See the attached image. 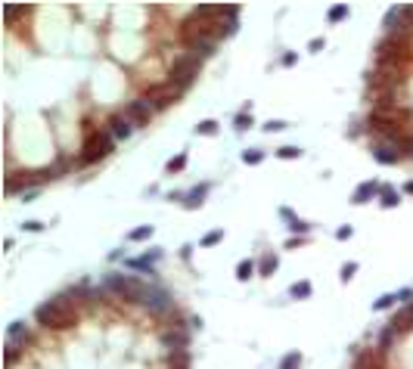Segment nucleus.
<instances>
[{"mask_svg": "<svg viewBox=\"0 0 413 369\" xmlns=\"http://www.w3.org/2000/svg\"><path fill=\"white\" fill-rule=\"evenodd\" d=\"M277 155L280 158H298L301 149H298V146H283V149H277Z\"/></svg>", "mask_w": 413, "mask_h": 369, "instance_id": "42", "label": "nucleus"}, {"mask_svg": "<svg viewBox=\"0 0 413 369\" xmlns=\"http://www.w3.org/2000/svg\"><path fill=\"white\" fill-rule=\"evenodd\" d=\"M190 350H174L168 354V369H190Z\"/></svg>", "mask_w": 413, "mask_h": 369, "instance_id": "23", "label": "nucleus"}, {"mask_svg": "<svg viewBox=\"0 0 413 369\" xmlns=\"http://www.w3.org/2000/svg\"><path fill=\"white\" fill-rule=\"evenodd\" d=\"M161 344L168 347V354H174V350H187L190 332H171V329H165V332H161Z\"/></svg>", "mask_w": 413, "mask_h": 369, "instance_id": "17", "label": "nucleus"}, {"mask_svg": "<svg viewBox=\"0 0 413 369\" xmlns=\"http://www.w3.org/2000/svg\"><path fill=\"white\" fill-rule=\"evenodd\" d=\"M34 320H38L41 326H50V329H71V326H78V317L62 301H56V298L34 310Z\"/></svg>", "mask_w": 413, "mask_h": 369, "instance_id": "3", "label": "nucleus"}, {"mask_svg": "<svg viewBox=\"0 0 413 369\" xmlns=\"http://www.w3.org/2000/svg\"><path fill=\"white\" fill-rule=\"evenodd\" d=\"M280 217H283V220H289V230H292V233H298V236H304V233L311 230V227L304 224V220H298V217H295L289 208H280Z\"/></svg>", "mask_w": 413, "mask_h": 369, "instance_id": "22", "label": "nucleus"}, {"mask_svg": "<svg viewBox=\"0 0 413 369\" xmlns=\"http://www.w3.org/2000/svg\"><path fill=\"white\" fill-rule=\"evenodd\" d=\"M53 174H50V168H44V171H34V174H10L7 180H4V190L13 196V193H22V190H28V187H38V183H44V180H50Z\"/></svg>", "mask_w": 413, "mask_h": 369, "instance_id": "8", "label": "nucleus"}, {"mask_svg": "<svg viewBox=\"0 0 413 369\" xmlns=\"http://www.w3.org/2000/svg\"><path fill=\"white\" fill-rule=\"evenodd\" d=\"M71 164H75V161H71L68 155H59V158H56V164L50 168V174H53V177H59V174H68V171H71Z\"/></svg>", "mask_w": 413, "mask_h": 369, "instance_id": "27", "label": "nucleus"}, {"mask_svg": "<svg viewBox=\"0 0 413 369\" xmlns=\"http://www.w3.org/2000/svg\"><path fill=\"white\" fill-rule=\"evenodd\" d=\"M277 264H280V257H277V254H264L261 261H258V270H261V276H271V273L277 270Z\"/></svg>", "mask_w": 413, "mask_h": 369, "instance_id": "25", "label": "nucleus"}, {"mask_svg": "<svg viewBox=\"0 0 413 369\" xmlns=\"http://www.w3.org/2000/svg\"><path fill=\"white\" fill-rule=\"evenodd\" d=\"M161 257V248H152L149 254H143V257H134V261H128V267L131 270H140V273H146L149 280H155V267H152V261H158Z\"/></svg>", "mask_w": 413, "mask_h": 369, "instance_id": "13", "label": "nucleus"}, {"mask_svg": "<svg viewBox=\"0 0 413 369\" xmlns=\"http://www.w3.org/2000/svg\"><path fill=\"white\" fill-rule=\"evenodd\" d=\"M298 366H301V354H298V350H289V354L280 360V369H298Z\"/></svg>", "mask_w": 413, "mask_h": 369, "instance_id": "29", "label": "nucleus"}, {"mask_svg": "<svg viewBox=\"0 0 413 369\" xmlns=\"http://www.w3.org/2000/svg\"><path fill=\"white\" fill-rule=\"evenodd\" d=\"M404 22H407V31H413V7H404Z\"/></svg>", "mask_w": 413, "mask_h": 369, "instance_id": "46", "label": "nucleus"}, {"mask_svg": "<svg viewBox=\"0 0 413 369\" xmlns=\"http://www.w3.org/2000/svg\"><path fill=\"white\" fill-rule=\"evenodd\" d=\"M348 236H351V227H348V224L336 230V239H348Z\"/></svg>", "mask_w": 413, "mask_h": 369, "instance_id": "48", "label": "nucleus"}, {"mask_svg": "<svg viewBox=\"0 0 413 369\" xmlns=\"http://www.w3.org/2000/svg\"><path fill=\"white\" fill-rule=\"evenodd\" d=\"M152 236V227H137L128 239H131V242H143V239H149Z\"/></svg>", "mask_w": 413, "mask_h": 369, "instance_id": "40", "label": "nucleus"}, {"mask_svg": "<svg viewBox=\"0 0 413 369\" xmlns=\"http://www.w3.org/2000/svg\"><path fill=\"white\" fill-rule=\"evenodd\" d=\"M348 13H351V10H348L345 4H336V7H329L326 19H329V22H342V19H348Z\"/></svg>", "mask_w": 413, "mask_h": 369, "instance_id": "28", "label": "nucleus"}, {"mask_svg": "<svg viewBox=\"0 0 413 369\" xmlns=\"http://www.w3.org/2000/svg\"><path fill=\"white\" fill-rule=\"evenodd\" d=\"M196 131L205 134V137H211V134H218V121H214V118H205V121L196 124Z\"/></svg>", "mask_w": 413, "mask_h": 369, "instance_id": "32", "label": "nucleus"}, {"mask_svg": "<svg viewBox=\"0 0 413 369\" xmlns=\"http://www.w3.org/2000/svg\"><path fill=\"white\" fill-rule=\"evenodd\" d=\"M103 289L118 295V298L128 301V304H143L146 301V292H149L140 280H134V276H121V273H109L103 280Z\"/></svg>", "mask_w": 413, "mask_h": 369, "instance_id": "1", "label": "nucleus"}, {"mask_svg": "<svg viewBox=\"0 0 413 369\" xmlns=\"http://www.w3.org/2000/svg\"><path fill=\"white\" fill-rule=\"evenodd\" d=\"M394 335H398V332H394V329H382V335H379V354H385V350L391 347V341H394Z\"/></svg>", "mask_w": 413, "mask_h": 369, "instance_id": "31", "label": "nucleus"}, {"mask_svg": "<svg viewBox=\"0 0 413 369\" xmlns=\"http://www.w3.org/2000/svg\"><path fill=\"white\" fill-rule=\"evenodd\" d=\"M7 338H10V344H16V347H19V344H28L31 341V335H28V326L19 320V323H13L10 329H7Z\"/></svg>", "mask_w": 413, "mask_h": 369, "instance_id": "20", "label": "nucleus"}, {"mask_svg": "<svg viewBox=\"0 0 413 369\" xmlns=\"http://www.w3.org/2000/svg\"><path fill=\"white\" fill-rule=\"evenodd\" d=\"M121 118H128L134 127H146L152 121V106L146 100H131V103H124Z\"/></svg>", "mask_w": 413, "mask_h": 369, "instance_id": "9", "label": "nucleus"}, {"mask_svg": "<svg viewBox=\"0 0 413 369\" xmlns=\"http://www.w3.org/2000/svg\"><path fill=\"white\" fill-rule=\"evenodd\" d=\"M22 230H28V233H41V230H44V224H41V220H25V224H22Z\"/></svg>", "mask_w": 413, "mask_h": 369, "instance_id": "45", "label": "nucleus"}, {"mask_svg": "<svg viewBox=\"0 0 413 369\" xmlns=\"http://www.w3.org/2000/svg\"><path fill=\"white\" fill-rule=\"evenodd\" d=\"M218 41L221 38H199V41L187 44V53H193V56H199V59H208V56H214V50H218Z\"/></svg>", "mask_w": 413, "mask_h": 369, "instance_id": "16", "label": "nucleus"}, {"mask_svg": "<svg viewBox=\"0 0 413 369\" xmlns=\"http://www.w3.org/2000/svg\"><path fill=\"white\" fill-rule=\"evenodd\" d=\"M252 273H255V264H252V261H239V264H236V280L245 283V280H252Z\"/></svg>", "mask_w": 413, "mask_h": 369, "instance_id": "30", "label": "nucleus"}, {"mask_svg": "<svg viewBox=\"0 0 413 369\" xmlns=\"http://www.w3.org/2000/svg\"><path fill=\"white\" fill-rule=\"evenodd\" d=\"M184 168H187V155H184V152H181V155H174V158L168 161V174H181Z\"/></svg>", "mask_w": 413, "mask_h": 369, "instance_id": "34", "label": "nucleus"}, {"mask_svg": "<svg viewBox=\"0 0 413 369\" xmlns=\"http://www.w3.org/2000/svg\"><path fill=\"white\" fill-rule=\"evenodd\" d=\"M233 124H236V131H249V127H252V115H249V112H239Z\"/></svg>", "mask_w": 413, "mask_h": 369, "instance_id": "41", "label": "nucleus"}, {"mask_svg": "<svg viewBox=\"0 0 413 369\" xmlns=\"http://www.w3.org/2000/svg\"><path fill=\"white\" fill-rule=\"evenodd\" d=\"M354 273H357V261H348V264L342 267V283H348Z\"/></svg>", "mask_w": 413, "mask_h": 369, "instance_id": "43", "label": "nucleus"}, {"mask_svg": "<svg viewBox=\"0 0 413 369\" xmlns=\"http://www.w3.org/2000/svg\"><path fill=\"white\" fill-rule=\"evenodd\" d=\"M19 354H22V350L16 347V344H10V341H7V350H4V360H7V366H13L16 360H19Z\"/></svg>", "mask_w": 413, "mask_h": 369, "instance_id": "39", "label": "nucleus"}, {"mask_svg": "<svg viewBox=\"0 0 413 369\" xmlns=\"http://www.w3.org/2000/svg\"><path fill=\"white\" fill-rule=\"evenodd\" d=\"M354 369H385L382 366V354L379 350H364V354H357Z\"/></svg>", "mask_w": 413, "mask_h": 369, "instance_id": "19", "label": "nucleus"}, {"mask_svg": "<svg viewBox=\"0 0 413 369\" xmlns=\"http://www.w3.org/2000/svg\"><path fill=\"white\" fill-rule=\"evenodd\" d=\"M404 193H407V196H413V180H407V183H404Z\"/></svg>", "mask_w": 413, "mask_h": 369, "instance_id": "49", "label": "nucleus"}, {"mask_svg": "<svg viewBox=\"0 0 413 369\" xmlns=\"http://www.w3.org/2000/svg\"><path fill=\"white\" fill-rule=\"evenodd\" d=\"M323 47H326V41H323V38H314V41H311V53H320Z\"/></svg>", "mask_w": 413, "mask_h": 369, "instance_id": "47", "label": "nucleus"}, {"mask_svg": "<svg viewBox=\"0 0 413 369\" xmlns=\"http://www.w3.org/2000/svg\"><path fill=\"white\" fill-rule=\"evenodd\" d=\"M221 239H224V233H221V230H208V233L202 236V242H199V245H205V248H211V245H218V242H221Z\"/></svg>", "mask_w": 413, "mask_h": 369, "instance_id": "35", "label": "nucleus"}, {"mask_svg": "<svg viewBox=\"0 0 413 369\" xmlns=\"http://www.w3.org/2000/svg\"><path fill=\"white\" fill-rule=\"evenodd\" d=\"M143 307H146L149 313H155V317H161V313H171V307H174V298H171V292L158 289V286H149V292H146V301H143Z\"/></svg>", "mask_w": 413, "mask_h": 369, "instance_id": "10", "label": "nucleus"}, {"mask_svg": "<svg viewBox=\"0 0 413 369\" xmlns=\"http://www.w3.org/2000/svg\"><path fill=\"white\" fill-rule=\"evenodd\" d=\"M382 28H385L388 34H404V31H407V22H404V7H401V4H394V7L385 13ZM407 34H410V31H407Z\"/></svg>", "mask_w": 413, "mask_h": 369, "instance_id": "11", "label": "nucleus"}, {"mask_svg": "<svg viewBox=\"0 0 413 369\" xmlns=\"http://www.w3.org/2000/svg\"><path fill=\"white\" fill-rule=\"evenodd\" d=\"M373 196H382V187L376 180H364V183H357V190L351 193V205H367Z\"/></svg>", "mask_w": 413, "mask_h": 369, "instance_id": "12", "label": "nucleus"}, {"mask_svg": "<svg viewBox=\"0 0 413 369\" xmlns=\"http://www.w3.org/2000/svg\"><path fill=\"white\" fill-rule=\"evenodd\" d=\"M25 13H28V7H13V4H7V7H4V19L13 22L16 16H25Z\"/></svg>", "mask_w": 413, "mask_h": 369, "instance_id": "36", "label": "nucleus"}, {"mask_svg": "<svg viewBox=\"0 0 413 369\" xmlns=\"http://www.w3.org/2000/svg\"><path fill=\"white\" fill-rule=\"evenodd\" d=\"M394 301H401V298H398V295H382V298H379V301H376V304H373V310H388V307H391Z\"/></svg>", "mask_w": 413, "mask_h": 369, "instance_id": "38", "label": "nucleus"}, {"mask_svg": "<svg viewBox=\"0 0 413 369\" xmlns=\"http://www.w3.org/2000/svg\"><path fill=\"white\" fill-rule=\"evenodd\" d=\"M199 68H202L199 56H193V53H177L171 59V84L177 90H187L196 78H199Z\"/></svg>", "mask_w": 413, "mask_h": 369, "instance_id": "4", "label": "nucleus"}, {"mask_svg": "<svg viewBox=\"0 0 413 369\" xmlns=\"http://www.w3.org/2000/svg\"><path fill=\"white\" fill-rule=\"evenodd\" d=\"M404 78H401V71L398 68H391V65H376L370 75H367V90L370 94H385V90H394V87H401Z\"/></svg>", "mask_w": 413, "mask_h": 369, "instance_id": "6", "label": "nucleus"}, {"mask_svg": "<svg viewBox=\"0 0 413 369\" xmlns=\"http://www.w3.org/2000/svg\"><path fill=\"white\" fill-rule=\"evenodd\" d=\"M410 56V34H385V38L376 44V65H391Z\"/></svg>", "mask_w": 413, "mask_h": 369, "instance_id": "2", "label": "nucleus"}, {"mask_svg": "<svg viewBox=\"0 0 413 369\" xmlns=\"http://www.w3.org/2000/svg\"><path fill=\"white\" fill-rule=\"evenodd\" d=\"M208 190H211V183H199L196 190H190V193L184 196V205H187V208H199L202 202H205V196H208Z\"/></svg>", "mask_w": 413, "mask_h": 369, "instance_id": "21", "label": "nucleus"}, {"mask_svg": "<svg viewBox=\"0 0 413 369\" xmlns=\"http://www.w3.org/2000/svg\"><path fill=\"white\" fill-rule=\"evenodd\" d=\"M106 131H109L115 140H128L131 131H134V124H131L128 118H121V115H112L109 121H106Z\"/></svg>", "mask_w": 413, "mask_h": 369, "instance_id": "18", "label": "nucleus"}, {"mask_svg": "<svg viewBox=\"0 0 413 369\" xmlns=\"http://www.w3.org/2000/svg\"><path fill=\"white\" fill-rule=\"evenodd\" d=\"M373 158L379 164H398L401 161V149H398V146H391V143H376L373 146Z\"/></svg>", "mask_w": 413, "mask_h": 369, "instance_id": "14", "label": "nucleus"}, {"mask_svg": "<svg viewBox=\"0 0 413 369\" xmlns=\"http://www.w3.org/2000/svg\"><path fill=\"white\" fill-rule=\"evenodd\" d=\"M264 131H267V134H277V131H286V121H267V124H264Z\"/></svg>", "mask_w": 413, "mask_h": 369, "instance_id": "44", "label": "nucleus"}, {"mask_svg": "<svg viewBox=\"0 0 413 369\" xmlns=\"http://www.w3.org/2000/svg\"><path fill=\"white\" fill-rule=\"evenodd\" d=\"M181 97H184V90H177L171 81H168V84H152V87H146V90H143V100H146V103L152 106V112H161V109L174 106Z\"/></svg>", "mask_w": 413, "mask_h": 369, "instance_id": "7", "label": "nucleus"}, {"mask_svg": "<svg viewBox=\"0 0 413 369\" xmlns=\"http://www.w3.org/2000/svg\"><path fill=\"white\" fill-rule=\"evenodd\" d=\"M388 329H394V332H410V329H413V301L404 304V307L388 320Z\"/></svg>", "mask_w": 413, "mask_h": 369, "instance_id": "15", "label": "nucleus"}, {"mask_svg": "<svg viewBox=\"0 0 413 369\" xmlns=\"http://www.w3.org/2000/svg\"><path fill=\"white\" fill-rule=\"evenodd\" d=\"M115 149V137L106 131H87V140H84V149H81V158H78V164H94V161H100V158H106Z\"/></svg>", "mask_w": 413, "mask_h": 369, "instance_id": "5", "label": "nucleus"}, {"mask_svg": "<svg viewBox=\"0 0 413 369\" xmlns=\"http://www.w3.org/2000/svg\"><path fill=\"white\" fill-rule=\"evenodd\" d=\"M379 205H382V208H394V205H401V193H394V190L382 187V196H379Z\"/></svg>", "mask_w": 413, "mask_h": 369, "instance_id": "24", "label": "nucleus"}, {"mask_svg": "<svg viewBox=\"0 0 413 369\" xmlns=\"http://www.w3.org/2000/svg\"><path fill=\"white\" fill-rule=\"evenodd\" d=\"M289 295L295 301H304V298H311V283L308 280H301V283H295L292 289H289Z\"/></svg>", "mask_w": 413, "mask_h": 369, "instance_id": "26", "label": "nucleus"}, {"mask_svg": "<svg viewBox=\"0 0 413 369\" xmlns=\"http://www.w3.org/2000/svg\"><path fill=\"white\" fill-rule=\"evenodd\" d=\"M242 161H245V164H261V161H264V152H261V149H245V152H242Z\"/></svg>", "mask_w": 413, "mask_h": 369, "instance_id": "37", "label": "nucleus"}, {"mask_svg": "<svg viewBox=\"0 0 413 369\" xmlns=\"http://www.w3.org/2000/svg\"><path fill=\"white\" fill-rule=\"evenodd\" d=\"M236 28H239L236 16H230V19H224V25H221V38H233V34H236Z\"/></svg>", "mask_w": 413, "mask_h": 369, "instance_id": "33", "label": "nucleus"}]
</instances>
